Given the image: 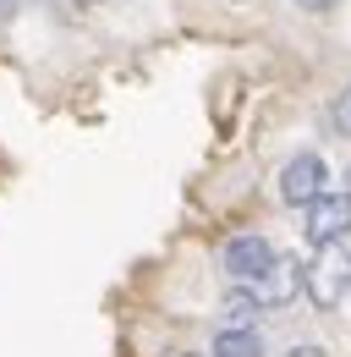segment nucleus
<instances>
[{
    "instance_id": "obj_1",
    "label": "nucleus",
    "mask_w": 351,
    "mask_h": 357,
    "mask_svg": "<svg viewBox=\"0 0 351 357\" xmlns=\"http://www.w3.org/2000/svg\"><path fill=\"white\" fill-rule=\"evenodd\" d=\"M302 291L313 297V308L329 313L341 297H351V253L341 248H318V259L302 264Z\"/></svg>"
},
{
    "instance_id": "obj_2",
    "label": "nucleus",
    "mask_w": 351,
    "mask_h": 357,
    "mask_svg": "<svg viewBox=\"0 0 351 357\" xmlns=\"http://www.w3.org/2000/svg\"><path fill=\"white\" fill-rule=\"evenodd\" d=\"M329 192V165H324V154H291L286 165H280V204H291V209H307V204H318Z\"/></svg>"
},
{
    "instance_id": "obj_3",
    "label": "nucleus",
    "mask_w": 351,
    "mask_h": 357,
    "mask_svg": "<svg viewBox=\"0 0 351 357\" xmlns=\"http://www.w3.org/2000/svg\"><path fill=\"white\" fill-rule=\"evenodd\" d=\"M302 236L313 248H341L351 236V192H324L302 209Z\"/></svg>"
},
{
    "instance_id": "obj_4",
    "label": "nucleus",
    "mask_w": 351,
    "mask_h": 357,
    "mask_svg": "<svg viewBox=\"0 0 351 357\" xmlns=\"http://www.w3.org/2000/svg\"><path fill=\"white\" fill-rule=\"evenodd\" d=\"M274 259H280V253H274V242H269V236H258V231L231 236V242L219 248V269H225V280H231V286H253V280H258Z\"/></svg>"
},
{
    "instance_id": "obj_5",
    "label": "nucleus",
    "mask_w": 351,
    "mask_h": 357,
    "mask_svg": "<svg viewBox=\"0 0 351 357\" xmlns=\"http://www.w3.org/2000/svg\"><path fill=\"white\" fill-rule=\"evenodd\" d=\"M253 291H258V303H263L269 313H274V308H286V303H291V297L302 291V264H297L291 253H280V259H274V264H269L258 280H253Z\"/></svg>"
},
{
    "instance_id": "obj_6",
    "label": "nucleus",
    "mask_w": 351,
    "mask_h": 357,
    "mask_svg": "<svg viewBox=\"0 0 351 357\" xmlns=\"http://www.w3.org/2000/svg\"><path fill=\"white\" fill-rule=\"evenodd\" d=\"M219 313H225V330H258V319L269 308L258 303V291H253V286H231V291H225V303H219Z\"/></svg>"
},
{
    "instance_id": "obj_7",
    "label": "nucleus",
    "mask_w": 351,
    "mask_h": 357,
    "mask_svg": "<svg viewBox=\"0 0 351 357\" xmlns=\"http://www.w3.org/2000/svg\"><path fill=\"white\" fill-rule=\"evenodd\" d=\"M209 357H263V335L258 330H219Z\"/></svg>"
},
{
    "instance_id": "obj_8",
    "label": "nucleus",
    "mask_w": 351,
    "mask_h": 357,
    "mask_svg": "<svg viewBox=\"0 0 351 357\" xmlns=\"http://www.w3.org/2000/svg\"><path fill=\"white\" fill-rule=\"evenodd\" d=\"M329 121H335V132H341V137H351V83L335 93V105H329Z\"/></svg>"
},
{
    "instance_id": "obj_9",
    "label": "nucleus",
    "mask_w": 351,
    "mask_h": 357,
    "mask_svg": "<svg viewBox=\"0 0 351 357\" xmlns=\"http://www.w3.org/2000/svg\"><path fill=\"white\" fill-rule=\"evenodd\" d=\"M291 6H302V11H335L341 0H291Z\"/></svg>"
},
{
    "instance_id": "obj_10",
    "label": "nucleus",
    "mask_w": 351,
    "mask_h": 357,
    "mask_svg": "<svg viewBox=\"0 0 351 357\" xmlns=\"http://www.w3.org/2000/svg\"><path fill=\"white\" fill-rule=\"evenodd\" d=\"M22 6H33V0H0V17H17Z\"/></svg>"
},
{
    "instance_id": "obj_11",
    "label": "nucleus",
    "mask_w": 351,
    "mask_h": 357,
    "mask_svg": "<svg viewBox=\"0 0 351 357\" xmlns=\"http://www.w3.org/2000/svg\"><path fill=\"white\" fill-rule=\"evenodd\" d=\"M286 357H324V352H318V347H291Z\"/></svg>"
},
{
    "instance_id": "obj_12",
    "label": "nucleus",
    "mask_w": 351,
    "mask_h": 357,
    "mask_svg": "<svg viewBox=\"0 0 351 357\" xmlns=\"http://www.w3.org/2000/svg\"><path fill=\"white\" fill-rule=\"evenodd\" d=\"M72 6H104V0H72Z\"/></svg>"
},
{
    "instance_id": "obj_13",
    "label": "nucleus",
    "mask_w": 351,
    "mask_h": 357,
    "mask_svg": "<svg viewBox=\"0 0 351 357\" xmlns=\"http://www.w3.org/2000/svg\"><path fill=\"white\" fill-rule=\"evenodd\" d=\"M346 192H351V165H346Z\"/></svg>"
},
{
    "instance_id": "obj_14",
    "label": "nucleus",
    "mask_w": 351,
    "mask_h": 357,
    "mask_svg": "<svg viewBox=\"0 0 351 357\" xmlns=\"http://www.w3.org/2000/svg\"><path fill=\"white\" fill-rule=\"evenodd\" d=\"M181 357H192V352H181Z\"/></svg>"
}]
</instances>
